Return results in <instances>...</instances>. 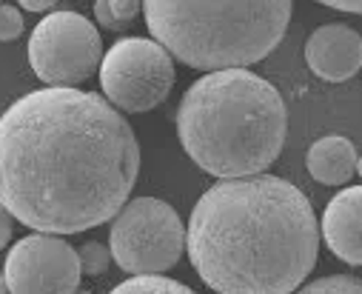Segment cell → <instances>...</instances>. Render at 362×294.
Returning <instances> with one entry per match:
<instances>
[{
    "label": "cell",
    "instance_id": "1",
    "mask_svg": "<svg viewBox=\"0 0 362 294\" xmlns=\"http://www.w3.org/2000/svg\"><path fill=\"white\" fill-rule=\"evenodd\" d=\"M137 174V137L98 91L46 86L0 115V203L40 234L109 223Z\"/></svg>",
    "mask_w": 362,
    "mask_h": 294
},
{
    "label": "cell",
    "instance_id": "2",
    "mask_svg": "<svg viewBox=\"0 0 362 294\" xmlns=\"http://www.w3.org/2000/svg\"><path fill=\"white\" fill-rule=\"evenodd\" d=\"M186 249L217 294H291L317 266L320 223L294 183L274 174L228 177L197 200Z\"/></svg>",
    "mask_w": 362,
    "mask_h": 294
},
{
    "label": "cell",
    "instance_id": "3",
    "mask_svg": "<svg viewBox=\"0 0 362 294\" xmlns=\"http://www.w3.org/2000/svg\"><path fill=\"white\" fill-rule=\"evenodd\" d=\"M283 94L248 69H217L194 80L177 109L186 154L211 177H248L274 163L286 146Z\"/></svg>",
    "mask_w": 362,
    "mask_h": 294
},
{
    "label": "cell",
    "instance_id": "4",
    "mask_svg": "<svg viewBox=\"0 0 362 294\" xmlns=\"http://www.w3.org/2000/svg\"><path fill=\"white\" fill-rule=\"evenodd\" d=\"M154 40L203 72L248 69L280 46L291 0H140Z\"/></svg>",
    "mask_w": 362,
    "mask_h": 294
},
{
    "label": "cell",
    "instance_id": "5",
    "mask_svg": "<svg viewBox=\"0 0 362 294\" xmlns=\"http://www.w3.org/2000/svg\"><path fill=\"white\" fill-rule=\"evenodd\" d=\"M183 249L186 226L165 200L137 198L112 217L109 251L129 274H163L180 263Z\"/></svg>",
    "mask_w": 362,
    "mask_h": 294
},
{
    "label": "cell",
    "instance_id": "6",
    "mask_svg": "<svg viewBox=\"0 0 362 294\" xmlns=\"http://www.w3.org/2000/svg\"><path fill=\"white\" fill-rule=\"evenodd\" d=\"M100 86L117 112H151L174 86L171 55L157 40L123 38L100 60Z\"/></svg>",
    "mask_w": 362,
    "mask_h": 294
},
{
    "label": "cell",
    "instance_id": "7",
    "mask_svg": "<svg viewBox=\"0 0 362 294\" xmlns=\"http://www.w3.org/2000/svg\"><path fill=\"white\" fill-rule=\"evenodd\" d=\"M103 57V40L92 21L77 12L46 15L29 40L32 72L46 86H77L88 80Z\"/></svg>",
    "mask_w": 362,
    "mask_h": 294
},
{
    "label": "cell",
    "instance_id": "8",
    "mask_svg": "<svg viewBox=\"0 0 362 294\" xmlns=\"http://www.w3.org/2000/svg\"><path fill=\"white\" fill-rule=\"evenodd\" d=\"M9 294H74L80 285L77 251L57 234L18 240L4 266Z\"/></svg>",
    "mask_w": 362,
    "mask_h": 294
},
{
    "label": "cell",
    "instance_id": "9",
    "mask_svg": "<svg viewBox=\"0 0 362 294\" xmlns=\"http://www.w3.org/2000/svg\"><path fill=\"white\" fill-rule=\"evenodd\" d=\"M305 60L320 80H351L362 66V38L345 23L320 26L305 43Z\"/></svg>",
    "mask_w": 362,
    "mask_h": 294
},
{
    "label": "cell",
    "instance_id": "10",
    "mask_svg": "<svg viewBox=\"0 0 362 294\" xmlns=\"http://www.w3.org/2000/svg\"><path fill=\"white\" fill-rule=\"evenodd\" d=\"M322 240L348 266L362 263V188L351 186L328 200L322 212Z\"/></svg>",
    "mask_w": 362,
    "mask_h": 294
},
{
    "label": "cell",
    "instance_id": "11",
    "mask_svg": "<svg viewBox=\"0 0 362 294\" xmlns=\"http://www.w3.org/2000/svg\"><path fill=\"white\" fill-rule=\"evenodd\" d=\"M308 171L317 183H325V186H342L348 183L356 169H359V154H356V146L342 137V135H328V137H320L311 149H308Z\"/></svg>",
    "mask_w": 362,
    "mask_h": 294
},
{
    "label": "cell",
    "instance_id": "12",
    "mask_svg": "<svg viewBox=\"0 0 362 294\" xmlns=\"http://www.w3.org/2000/svg\"><path fill=\"white\" fill-rule=\"evenodd\" d=\"M140 15V0H95V18L109 32L129 29Z\"/></svg>",
    "mask_w": 362,
    "mask_h": 294
},
{
    "label": "cell",
    "instance_id": "13",
    "mask_svg": "<svg viewBox=\"0 0 362 294\" xmlns=\"http://www.w3.org/2000/svg\"><path fill=\"white\" fill-rule=\"evenodd\" d=\"M109 294H194L180 280L163 277V274H134L132 280H123Z\"/></svg>",
    "mask_w": 362,
    "mask_h": 294
},
{
    "label": "cell",
    "instance_id": "14",
    "mask_svg": "<svg viewBox=\"0 0 362 294\" xmlns=\"http://www.w3.org/2000/svg\"><path fill=\"white\" fill-rule=\"evenodd\" d=\"M297 294H362V280L351 274H331L297 288Z\"/></svg>",
    "mask_w": 362,
    "mask_h": 294
},
{
    "label": "cell",
    "instance_id": "15",
    "mask_svg": "<svg viewBox=\"0 0 362 294\" xmlns=\"http://www.w3.org/2000/svg\"><path fill=\"white\" fill-rule=\"evenodd\" d=\"M77 263H80V274H92L100 277L109 271L112 266V251L103 243H83L77 249Z\"/></svg>",
    "mask_w": 362,
    "mask_h": 294
},
{
    "label": "cell",
    "instance_id": "16",
    "mask_svg": "<svg viewBox=\"0 0 362 294\" xmlns=\"http://www.w3.org/2000/svg\"><path fill=\"white\" fill-rule=\"evenodd\" d=\"M21 35H23V15L9 4H0V40L9 43L18 40Z\"/></svg>",
    "mask_w": 362,
    "mask_h": 294
},
{
    "label": "cell",
    "instance_id": "17",
    "mask_svg": "<svg viewBox=\"0 0 362 294\" xmlns=\"http://www.w3.org/2000/svg\"><path fill=\"white\" fill-rule=\"evenodd\" d=\"M322 6H331L337 12H348V15H359L362 12V0H317Z\"/></svg>",
    "mask_w": 362,
    "mask_h": 294
},
{
    "label": "cell",
    "instance_id": "18",
    "mask_svg": "<svg viewBox=\"0 0 362 294\" xmlns=\"http://www.w3.org/2000/svg\"><path fill=\"white\" fill-rule=\"evenodd\" d=\"M12 237V215L6 212V206L0 203V249H4Z\"/></svg>",
    "mask_w": 362,
    "mask_h": 294
},
{
    "label": "cell",
    "instance_id": "19",
    "mask_svg": "<svg viewBox=\"0 0 362 294\" xmlns=\"http://www.w3.org/2000/svg\"><path fill=\"white\" fill-rule=\"evenodd\" d=\"M18 4L23 9H29V12H49L57 4V0H18Z\"/></svg>",
    "mask_w": 362,
    "mask_h": 294
},
{
    "label": "cell",
    "instance_id": "20",
    "mask_svg": "<svg viewBox=\"0 0 362 294\" xmlns=\"http://www.w3.org/2000/svg\"><path fill=\"white\" fill-rule=\"evenodd\" d=\"M0 294H9L6 291V283H4V271H0Z\"/></svg>",
    "mask_w": 362,
    "mask_h": 294
},
{
    "label": "cell",
    "instance_id": "21",
    "mask_svg": "<svg viewBox=\"0 0 362 294\" xmlns=\"http://www.w3.org/2000/svg\"><path fill=\"white\" fill-rule=\"evenodd\" d=\"M74 294H92V291H74Z\"/></svg>",
    "mask_w": 362,
    "mask_h": 294
}]
</instances>
